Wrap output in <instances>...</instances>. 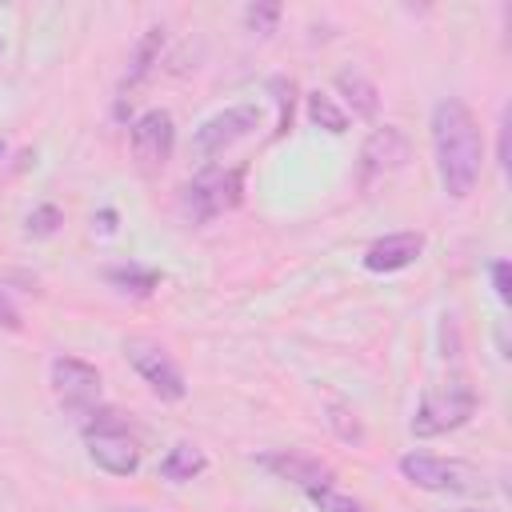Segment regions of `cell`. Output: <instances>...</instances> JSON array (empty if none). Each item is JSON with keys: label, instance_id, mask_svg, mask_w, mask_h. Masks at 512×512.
<instances>
[{"label": "cell", "instance_id": "7a4b0ae2", "mask_svg": "<svg viewBox=\"0 0 512 512\" xmlns=\"http://www.w3.org/2000/svg\"><path fill=\"white\" fill-rule=\"evenodd\" d=\"M84 440H88V456L96 468L112 472V476H136L140 468V444L128 432L120 412H92V420H84Z\"/></svg>", "mask_w": 512, "mask_h": 512}, {"label": "cell", "instance_id": "d6986e66", "mask_svg": "<svg viewBox=\"0 0 512 512\" xmlns=\"http://www.w3.org/2000/svg\"><path fill=\"white\" fill-rule=\"evenodd\" d=\"M308 500H312L320 512H368L360 500H352V496L336 492L332 484H328V488H312V492H308Z\"/></svg>", "mask_w": 512, "mask_h": 512}, {"label": "cell", "instance_id": "9a60e30c", "mask_svg": "<svg viewBox=\"0 0 512 512\" xmlns=\"http://www.w3.org/2000/svg\"><path fill=\"white\" fill-rule=\"evenodd\" d=\"M160 48H164V28H148L144 36H140V44H136V56H132V64H128V72H124V84H120V92L128 96L148 72H152V64L160 60Z\"/></svg>", "mask_w": 512, "mask_h": 512}, {"label": "cell", "instance_id": "d4e9b609", "mask_svg": "<svg viewBox=\"0 0 512 512\" xmlns=\"http://www.w3.org/2000/svg\"><path fill=\"white\" fill-rule=\"evenodd\" d=\"M112 220H116V216H112V212H100V228H104V232H112V228H116V224H112Z\"/></svg>", "mask_w": 512, "mask_h": 512}, {"label": "cell", "instance_id": "30bf717a", "mask_svg": "<svg viewBox=\"0 0 512 512\" xmlns=\"http://www.w3.org/2000/svg\"><path fill=\"white\" fill-rule=\"evenodd\" d=\"M408 152H412V144L396 124L376 128L360 148V184H372L376 176H388V172L404 168Z\"/></svg>", "mask_w": 512, "mask_h": 512}, {"label": "cell", "instance_id": "3957f363", "mask_svg": "<svg viewBox=\"0 0 512 512\" xmlns=\"http://www.w3.org/2000/svg\"><path fill=\"white\" fill-rule=\"evenodd\" d=\"M244 192V168H204L180 188V212L192 224H208L240 204Z\"/></svg>", "mask_w": 512, "mask_h": 512}, {"label": "cell", "instance_id": "7402d4cb", "mask_svg": "<svg viewBox=\"0 0 512 512\" xmlns=\"http://www.w3.org/2000/svg\"><path fill=\"white\" fill-rule=\"evenodd\" d=\"M268 88L276 92V108H280V120H276V132H288V124H292V80H284V76H272L268 80Z\"/></svg>", "mask_w": 512, "mask_h": 512}, {"label": "cell", "instance_id": "8992f818", "mask_svg": "<svg viewBox=\"0 0 512 512\" xmlns=\"http://www.w3.org/2000/svg\"><path fill=\"white\" fill-rule=\"evenodd\" d=\"M400 472L408 484L424 488V492H472L480 484V472L464 460H448V456H432V452H408L400 456Z\"/></svg>", "mask_w": 512, "mask_h": 512}, {"label": "cell", "instance_id": "4316f807", "mask_svg": "<svg viewBox=\"0 0 512 512\" xmlns=\"http://www.w3.org/2000/svg\"><path fill=\"white\" fill-rule=\"evenodd\" d=\"M0 160H4V144H0Z\"/></svg>", "mask_w": 512, "mask_h": 512}, {"label": "cell", "instance_id": "277c9868", "mask_svg": "<svg viewBox=\"0 0 512 512\" xmlns=\"http://www.w3.org/2000/svg\"><path fill=\"white\" fill-rule=\"evenodd\" d=\"M124 356H128V364L144 376V384H148L160 400H184V396H188V380H184L180 364L172 360V352H168L160 340L128 336V340H124Z\"/></svg>", "mask_w": 512, "mask_h": 512}, {"label": "cell", "instance_id": "4fadbf2b", "mask_svg": "<svg viewBox=\"0 0 512 512\" xmlns=\"http://www.w3.org/2000/svg\"><path fill=\"white\" fill-rule=\"evenodd\" d=\"M336 88H340V96L348 100V108H352L356 116H364V120L376 116V108H380V92H376V84H372L364 72H356V68L336 72Z\"/></svg>", "mask_w": 512, "mask_h": 512}, {"label": "cell", "instance_id": "7c38bea8", "mask_svg": "<svg viewBox=\"0 0 512 512\" xmlns=\"http://www.w3.org/2000/svg\"><path fill=\"white\" fill-rule=\"evenodd\" d=\"M420 252H424V236L420 232H388V236L368 244L364 268L368 272H400V268L416 264Z\"/></svg>", "mask_w": 512, "mask_h": 512}, {"label": "cell", "instance_id": "8fae6325", "mask_svg": "<svg viewBox=\"0 0 512 512\" xmlns=\"http://www.w3.org/2000/svg\"><path fill=\"white\" fill-rule=\"evenodd\" d=\"M256 464H260V468H268V472H272V476H280V480L300 484L304 492H312V488H328V484H332V468H328L324 460L308 456V452L276 448V452H260V456H256Z\"/></svg>", "mask_w": 512, "mask_h": 512}, {"label": "cell", "instance_id": "484cf974", "mask_svg": "<svg viewBox=\"0 0 512 512\" xmlns=\"http://www.w3.org/2000/svg\"><path fill=\"white\" fill-rule=\"evenodd\" d=\"M460 512H488V508H460Z\"/></svg>", "mask_w": 512, "mask_h": 512}, {"label": "cell", "instance_id": "e0dca14e", "mask_svg": "<svg viewBox=\"0 0 512 512\" xmlns=\"http://www.w3.org/2000/svg\"><path fill=\"white\" fill-rule=\"evenodd\" d=\"M308 120L320 124V128H328L332 136L348 132V112H344L328 92H312V96H308Z\"/></svg>", "mask_w": 512, "mask_h": 512}, {"label": "cell", "instance_id": "ac0fdd59", "mask_svg": "<svg viewBox=\"0 0 512 512\" xmlns=\"http://www.w3.org/2000/svg\"><path fill=\"white\" fill-rule=\"evenodd\" d=\"M276 20H280V4H276V0H256V4L244 8V24H248L252 32H260V36L276 32Z\"/></svg>", "mask_w": 512, "mask_h": 512}, {"label": "cell", "instance_id": "2e32d148", "mask_svg": "<svg viewBox=\"0 0 512 512\" xmlns=\"http://www.w3.org/2000/svg\"><path fill=\"white\" fill-rule=\"evenodd\" d=\"M108 284H116L128 296H152L160 288V272L140 264H120V268H108Z\"/></svg>", "mask_w": 512, "mask_h": 512}, {"label": "cell", "instance_id": "52a82bcc", "mask_svg": "<svg viewBox=\"0 0 512 512\" xmlns=\"http://www.w3.org/2000/svg\"><path fill=\"white\" fill-rule=\"evenodd\" d=\"M128 140H132V160H136V168H140L144 176H156V172L172 160V148H176V124H172V112H164V108H148V112L132 124Z\"/></svg>", "mask_w": 512, "mask_h": 512}, {"label": "cell", "instance_id": "603a6c76", "mask_svg": "<svg viewBox=\"0 0 512 512\" xmlns=\"http://www.w3.org/2000/svg\"><path fill=\"white\" fill-rule=\"evenodd\" d=\"M492 288H496V296L504 304L512 300V268H508V260H492Z\"/></svg>", "mask_w": 512, "mask_h": 512}, {"label": "cell", "instance_id": "44dd1931", "mask_svg": "<svg viewBox=\"0 0 512 512\" xmlns=\"http://www.w3.org/2000/svg\"><path fill=\"white\" fill-rule=\"evenodd\" d=\"M328 424L336 428V436H340V440H352V444H360V440H364L360 420H356V416H352L344 404H332V408H328Z\"/></svg>", "mask_w": 512, "mask_h": 512}, {"label": "cell", "instance_id": "5b68a950", "mask_svg": "<svg viewBox=\"0 0 512 512\" xmlns=\"http://www.w3.org/2000/svg\"><path fill=\"white\" fill-rule=\"evenodd\" d=\"M472 412H476V392L468 384L432 388V392H424V400L412 416V432L416 436H440V432H452V428L468 424Z\"/></svg>", "mask_w": 512, "mask_h": 512}, {"label": "cell", "instance_id": "9c48e42d", "mask_svg": "<svg viewBox=\"0 0 512 512\" xmlns=\"http://www.w3.org/2000/svg\"><path fill=\"white\" fill-rule=\"evenodd\" d=\"M256 128H260V108H252V104H232V108L208 116V120L196 128V140H192V144H196V152H200L204 160H212V156H224L232 144L248 140Z\"/></svg>", "mask_w": 512, "mask_h": 512}, {"label": "cell", "instance_id": "cb8c5ba5", "mask_svg": "<svg viewBox=\"0 0 512 512\" xmlns=\"http://www.w3.org/2000/svg\"><path fill=\"white\" fill-rule=\"evenodd\" d=\"M20 324H24V320H20L16 304H12V300L0 292V328H4V332H20Z\"/></svg>", "mask_w": 512, "mask_h": 512}, {"label": "cell", "instance_id": "5bb4252c", "mask_svg": "<svg viewBox=\"0 0 512 512\" xmlns=\"http://www.w3.org/2000/svg\"><path fill=\"white\" fill-rule=\"evenodd\" d=\"M204 468H208V456H204V448H196V444H188V440L172 444V452L160 460V476H164V480H172V484L196 480Z\"/></svg>", "mask_w": 512, "mask_h": 512}, {"label": "cell", "instance_id": "ba28073f", "mask_svg": "<svg viewBox=\"0 0 512 512\" xmlns=\"http://www.w3.org/2000/svg\"><path fill=\"white\" fill-rule=\"evenodd\" d=\"M48 376H52L56 400L68 412H76V416H92L96 412V404H100V372L88 360H80V356H56L52 368H48Z\"/></svg>", "mask_w": 512, "mask_h": 512}, {"label": "cell", "instance_id": "6da1fadb", "mask_svg": "<svg viewBox=\"0 0 512 512\" xmlns=\"http://www.w3.org/2000/svg\"><path fill=\"white\" fill-rule=\"evenodd\" d=\"M432 148L444 192L452 200H468L484 168V132L464 100L448 96L432 108Z\"/></svg>", "mask_w": 512, "mask_h": 512}, {"label": "cell", "instance_id": "ffe728a7", "mask_svg": "<svg viewBox=\"0 0 512 512\" xmlns=\"http://www.w3.org/2000/svg\"><path fill=\"white\" fill-rule=\"evenodd\" d=\"M60 224H64V212L56 204H40L28 212V236H56Z\"/></svg>", "mask_w": 512, "mask_h": 512}]
</instances>
